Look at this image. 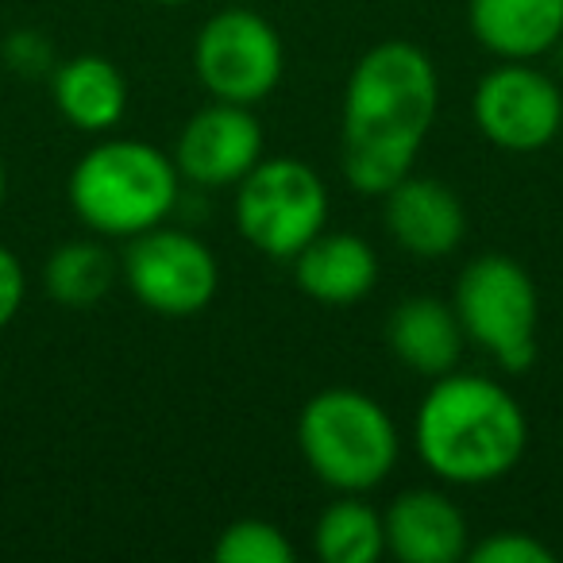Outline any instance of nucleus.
I'll use <instances>...</instances> for the list:
<instances>
[{
	"label": "nucleus",
	"mask_w": 563,
	"mask_h": 563,
	"mask_svg": "<svg viewBox=\"0 0 563 563\" xmlns=\"http://www.w3.org/2000/svg\"><path fill=\"white\" fill-rule=\"evenodd\" d=\"M440 112V74L409 40H383L344 86L340 166L355 194L386 197L413 174Z\"/></svg>",
	"instance_id": "nucleus-1"
},
{
	"label": "nucleus",
	"mask_w": 563,
	"mask_h": 563,
	"mask_svg": "<svg viewBox=\"0 0 563 563\" xmlns=\"http://www.w3.org/2000/svg\"><path fill=\"white\" fill-rule=\"evenodd\" d=\"M413 444L437 478L486 486L506 478L529 448L525 409L506 386L483 375L432 378L413 421Z\"/></svg>",
	"instance_id": "nucleus-2"
},
{
	"label": "nucleus",
	"mask_w": 563,
	"mask_h": 563,
	"mask_svg": "<svg viewBox=\"0 0 563 563\" xmlns=\"http://www.w3.org/2000/svg\"><path fill=\"white\" fill-rule=\"evenodd\" d=\"M181 174L170 155L143 140H104L70 170V205L97 235H132L166 224L178 205Z\"/></svg>",
	"instance_id": "nucleus-3"
},
{
	"label": "nucleus",
	"mask_w": 563,
	"mask_h": 563,
	"mask_svg": "<svg viewBox=\"0 0 563 563\" xmlns=\"http://www.w3.org/2000/svg\"><path fill=\"white\" fill-rule=\"evenodd\" d=\"M298 448L324 486L340 494H367L390 478L401 440L383 401L363 390L332 386L313 394L301 409Z\"/></svg>",
	"instance_id": "nucleus-4"
},
{
	"label": "nucleus",
	"mask_w": 563,
	"mask_h": 563,
	"mask_svg": "<svg viewBox=\"0 0 563 563\" xmlns=\"http://www.w3.org/2000/svg\"><path fill=\"white\" fill-rule=\"evenodd\" d=\"M455 317L501 371L517 375L537 363L540 301L532 274L514 255H478L455 282Z\"/></svg>",
	"instance_id": "nucleus-5"
},
{
	"label": "nucleus",
	"mask_w": 563,
	"mask_h": 563,
	"mask_svg": "<svg viewBox=\"0 0 563 563\" xmlns=\"http://www.w3.org/2000/svg\"><path fill=\"white\" fill-rule=\"evenodd\" d=\"M235 228L266 258H294L329 224V189L309 163L258 158L235 186Z\"/></svg>",
	"instance_id": "nucleus-6"
},
{
	"label": "nucleus",
	"mask_w": 563,
	"mask_h": 563,
	"mask_svg": "<svg viewBox=\"0 0 563 563\" xmlns=\"http://www.w3.org/2000/svg\"><path fill=\"white\" fill-rule=\"evenodd\" d=\"M194 70L212 101L255 109L278 89L286 51L271 20L251 9H224L205 20L194 43Z\"/></svg>",
	"instance_id": "nucleus-7"
},
{
	"label": "nucleus",
	"mask_w": 563,
	"mask_h": 563,
	"mask_svg": "<svg viewBox=\"0 0 563 563\" xmlns=\"http://www.w3.org/2000/svg\"><path fill=\"white\" fill-rule=\"evenodd\" d=\"M128 290L158 317H194L212 306L220 290L217 255L181 228H147L124 251Z\"/></svg>",
	"instance_id": "nucleus-8"
},
{
	"label": "nucleus",
	"mask_w": 563,
	"mask_h": 563,
	"mask_svg": "<svg viewBox=\"0 0 563 563\" xmlns=\"http://www.w3.org/2000/svg\"><path fill=\"white\" fill-rule=\"evenodd\" d=\"M475 124L501 151H540L563 132V93L529 63H501L475 89Z\"/></svg>",
	"instance_id": "nucleus-9"
},
{
	"label": "nucleus",
	"mask_w": 563,
	"mask_h": 563,
	"mask_svg": "<svg viewBox=\"0 0 563 563\" xmlns=\"http://www.w3.org/2000/svg\"><path fill=\"white\" fill-rule=\"evenodd\" d=\"M263 158V124L247 104L212 101L186 120L174 147V166L186 181L205 189L240 186Z\"/></svg>",
	"instance_id": "nucleus-10"
},
{
	"label": "nucleus",
	"mask_w": 563,
	"mask_h": 563,
	"mask_svg": "<svg viewBox=\"0 0 563 563\" xmlns=\"http://www.w3.org/2000/svg\"><path fill=\"white\" fill-rule=\"evenodd\" d=\"M386 228L413 258H444L467 235V212L452 186L409 174L386 194Z\"/></svg>",
	"instance_id": "nucleus-11"
},
{
	"label": "nucleus",
	"mask_w": 563,
	"mask_h": 563,
	"mask_svg": "<svg viewBox=\"0 0 563 563\" xmlns=\"http://www.w3.org/2000/svg\"><path fill=\"white\" fill-rule=\"evenodd\" d=\"M386 552L401 563H460L467 555V517L440 490H406L390 501Z\"/></svg>",
	"instance_id": "nucleus-12"
},
{
	"label": "nucleus",
	"mask_w": 563,
	"mask_h": 563,
	"mask_svg": "<svg viewBox=\"0 0 563 563\" xmlns=\"http://www.w3.org/2000/svg\"><path fill=\"white\" fill-rule=\"evenodd\" d=\"M294 282L321 306H355L378 282V258L367 240L352 232H321L290 258Z\"/></svg>",
	"instance_id": "nucleus-13"
},
{
	"label": "nucleus",
	"mask_w": 563,
	"mask_h": 563,
	"mask_svg": "<svg viewBox=\"0 0 563 563\" xmlns=\"http://www.w3.org/2000/svg\"><path fill=\"white\" fill-rule=\"evenodd\" d=\"M467 24L501 63H532L563 40V0H471Z\"/></svg>",
	"instance_id": "nucleus-14"
},
{
	"label": "nucleus",
	"mask_w": 563,
	"mask_h": 563,
	"mask_svg": "<svg viewBox=\"0 0 563 563\" xmlns=\"http://www.w3.org/2000/svg\"><path fill=\"white\" fill-rule=\"evenodd\" d=\"M463 340H467V332L455 317V306L437 298L401 301L386 324V344H390L394 360L424 378H440L455 371L463 355Z\"/></svg>",
	"instance_id": "nucleus-15"
},
{
	"label": "nucleus",
	"mask_w": 563,
	"mask_h": 563,
	"mask_svg": "<svg viewBox=\"0 0 563 563\" xmlns=\"http://www.w3.org/2000/svg\"><path fill=\"white\" fill-rule=\"evenodd\" d=\"M55 109L78 132H109L128 112V81L117 63L101 55H78L63 63L51 78Z\"/></svg>",
	"instance_id": "nucleus-16"
},
{
	"label": "nucleus",
	"mask_w": 563,
	"mask_h": 563,
	"mask_svg": "<svg viewBox=\"0 0 563 563\" xmlns=\"http://www.w3.org/2000/svg\"><path fill=\"white\" fill-rule=\"evenodd\" d=\"M117 282V263L112 255L93 240H70L51 251L43 266V286L47 294L66 309H89L101 298H109Z\"/></svg>",
	"instance_id": "nucleus-17"
},
{
	"label": "nucleus",
	"mask_w": 563,
	"mask_h": 563,
	"mask_svg": "<svg viewBox=\"0 0 563 563\" xmlns=\"http://www.w3.org/2000/svg\"><path fill=\"white\" fill-rule=\"evenodd\" d=\"M313 544L324 563H375L386 552V521L375 506L344 494L321 514Z\"/></svg>",
	"instance_id": "nucleus-18"
},
{
	"label": "nucleus",
	"mask_w": 563,
	"mask_h": 563,
	"mask_svg": "<svg viewBox=\"0 0 563 563\" xmlns=\"http://www.w3.org/2000/svg\"><path fill=\"white\" fill-rule=\"evenodd\" d=\"M212 555L220 563H294L298 548L278 525L263 521V517H240L217 537Z\"/></svg>",
	"instance_id": "nucleus-19"
},
{
	"label": "nucleus",
	"mask_w": 563,
	"mask_h": 563,
	"mask_svg": "<svg viewBox=\"0 0 563 563\" xmlns=\"http://www.w3.org/2000/svg\"><path fill=\"white\" fill-rule=\"evenodd\" d=\"M471 563H552L555 552L544 540L529 537V532H494V537L478 540L475 548H467Z\"/></svg>",
	"instance_id": "nucleus-20"
},
{
	"label": "nucleus",
	"mask_w": 563,
	"mask_h": 563,
	"mask_svg": "<svg viewBox=\"0 0 563 563\" xmlns=\"http://www.w3.org/2000/svg\"><path fill=\"white\" fill-rule=\"evenodd\" d=\"M24 290H27L24 266L12 255V247L0 243V329H9L16 321L20 306H24Z\"/></svg>",
	"instance_id": "nucleus-21"
},
{
	"label": "nucleus",
	"mask_w": 563,
	"mask_h": 563,
	"mask_svg": "<svg viewBox=\"0 0 563 563\" xmlns=\"http://www.w3.org/2000/svg\"><path fill=\"white\" fill-rule=\"evenodd\" d=\"M9 201V170H4V158H0V209Z\"/></svg>",
	"instance_id": "nucleus-22"
},
{
	"label": "nucleus",
	"mask_w": 563,
	"mask_h": 563,
	"mask_svg": "<svg viewBox=\"0 0 563 563\" xmlns=\"http://www.w3.org/2000/svg\"><path fill=\"white\" fill-rule=\"evenodd\" d=\"M158 4H170V9H181V4H194V0H158Z\"/></svg>",
	"instance_id": "nucleus-23"
}]
</instances>
